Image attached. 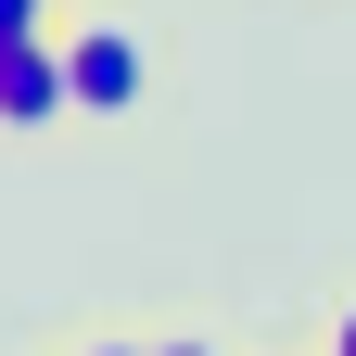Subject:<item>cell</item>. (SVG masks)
Here are the masks:
<instances>
[{
    "instance_id": "obj_1",
    "label": "cell",
    "mask_w": 356,
    "mask_h": 356,
    "mask_svg": "<svg viewBox=\"0 0 356 356\" xmlns=\"http://www.w3.org/2000/svg\"><path fill=\"white\" fill-rule=\"evenodd\" d=\"M64 76H76V115H140V38L127 26H64Z\"/></svg>"
},
{
    "instance_id": "obj_2",
    "label": "cell",
    "mask_w": 356,
    "mask_h": 356,
    "mask_svg": "<svg viewBox=\"0 0 356 356\" xmlns=\"http://www.w3.org/2000/svg\"><path fill=\"white\" fill-rule=\"evenodd\" d=\"M51 115H76L64 38H0V127H51Z\"/></svg>"
},
{
    "instance_id": "obj_3",
    "label": "cell",
    "mask_w": 356,
    "mask_h": 356,
    "mask_svg": "<svg viewBox=\"0 0 356 356\" xmlns=\"http://www.w3.org/2000/svg\"><path fill=\"white\" fill-rule=\"evenodd\" d=\"M0 38H51V0H0Z\"/></svg>"
},
{
    "instance_id": "obj_4",
    "label": "cell",
    "mask_w": 356,
    "mask_h": 356,
    "mask_svg": "<svg viewBox=\"0 0 356 356\" xmlns=\"http://www.w3.org/2000/svg\"><path fill=\"white\" fill-rule=\"evenodd\" d=\"M331 356H356V305H343V331H331Z\"/></svg>"
},
{
    "instance_id": "obj_5",
    "label": "cell",
    "mask_w": 356,
    "mask_h": 356,
    "mask_svg": "<svg viewBox=\"0 0 356 356\" xmlns=\"http://www.w3.org/2000/svg\"><path fill=\"white\" fill-rule=\"evenodd\" d=\"M153 356H204V343H153Z\"/></svg>"
}]
</instances>
